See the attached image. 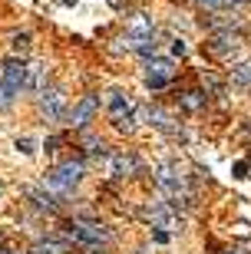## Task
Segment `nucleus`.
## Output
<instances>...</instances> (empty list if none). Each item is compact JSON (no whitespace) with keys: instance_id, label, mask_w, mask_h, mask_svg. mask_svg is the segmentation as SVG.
<instances>
[{"instance_id":"f257e3e1","label":"nucleus","mask_w":251,"mask_h":254,"mask_svg":"<svg viewBox=\"0 0 251 254\" xmlns=\"http://www.w3.org/2000/svg\"><path fill=\"white\" fill-rule=\"evenodd\" d=\"M23 83H27V66H23V60L10 57L3 63V69H0V106L13 103L20 96V89H23Z\"/></svg>"},{"instance_id":"f03ea898","label":"nucleus","mask_w":251,"mask_h":254,"mask_svg":"<svg viewBox=\"0 0 251 254\" xmlns=\"http://www.w3.org/2000/svg\"><path fill=\"white\" fill-rule=\"evenodd\" d=\"M156 182H159V189L166 191L175 205H192V189L185 185V179L175 172V165H168V162H162L159 165V175H156Z\"/></svg>"},{"instance_id":"7ed1b4c3","label":"nucleus","mask_w":251,"mask_h":254,"mask_svg":"<svg viewBox=\"0 0 251 254\" xmlns=\"http://www.w3.org/2000/svg\"><path fill=\"white\" fill-rule=\"evenodd\" d=\"M66 235L73 241H83V245H99V241H109V231L99 225V221H86V218H76L66 225Z\"/></svg>"},{"instance_id":"20e7f679","label":"nucleus","mask_w":251,"mask_h":254,"mask_svg":"<svg viewBox=\"0 0 251 254\" xmlns=\"http://www.w3.org/2000/svg\"><path fill=\"white\" fill-rule=\"evenodd\" d=\"M80 179H83V162H63L60 169H53L47 179H43V185H50V189H56V191H70Z\"/></svg>"},{"instance_id":"39448f33","label":"nucleus","mask_w":251,"mask_h":254,"mask_svg":"<svg viewBox=\"0 0 251 254\" xmlns=\"http://www.w3.org/2000/svg\"><path fill=\"white\" fill-rule=\"evenodd\" d=\"M238 47H242V33L238 30H215L208 37V43H205V50L212 57H232Z\"/></svg>"},{"instance_id":"423d86ee","label":"nucleus","mask_w":251,"mask_h":254,"mask_svg":"<svg viewBox=\"0 0 251 254\" xmlns=\"http://www.w3.org/2000/svg\"><path fill=\"white\" fill-rule=\"evenodd\" d=\"M142 218H146V221H149L152 228H162V231H166V228H175V211H172V208L166 205V201H156V205H146L139 211Z\"/></svg>"},{"instance_id":"0eeeda50","label":"nucleus","mask_w":251,"mask_h":254,"mask_svg":"<svg viewBox=\"0 0 251 254\" xmlns=\"http://www.w3.org/2000/svg\"><path fill=\"white\" fill-rule=\"evenodd\" d=\"M96 109H99V96H83V99L73 106V113H70V123H73L76 129H83L86 123H93Z\"/></svg>"},{"instance_id":"6e6552de","label":"nucleus","mask_w":251,"mask_h":254,"mask_svg":"<svg viewBox=\"0 0 251 254\" xmlns=\"http://www.w3.org/2000/svg\"><path fill=\"white\" fill-rule=\"evenodd\" d=\"M40 109H43V116H47V119H60V116H63V109H66L63 89H43V93H40Z\"/></svg>"},{"instance_id":"1a4fd4ad","label":"nucleus","mask_w":251,"mask_h":254,"mask_svg":"<svg viewBox=\"0 0 251 254\" xmlns=\"http://www.w3.org/2000/svg\"><path fill=\"white\" fill-rule=\"evenodd\" d=\"M106 109H109L112 123L122 119V116H132V103H129V96L122 93V89H109V93H106Z\"/></svg>"},{"instance_id":"9d476101","label":"nucleus","mask_w":251,"mask_h":254,"mask_svg":"<svg viewBox=\"0 0 251 254\" xmlns=\"http://www.w3.org/2000/svg\"><path fill=\"white\" fill-rule=\"evenodd\" d=\"M152 17L149 13H132L129 23H126V33H129L132 40H152Z\"/></svg>"},{"instance_id":"9b49d317","label":"nucleus","mask_w":251,"mask_h":254,"mask_svg":"<svg viewBox=\"0 0 251 254\" xmlns=\"http://www.w3.org/2000/svg\"><path fill=\"white\" fill-rule=\"evenodd\" d=\"M109 162H112V175H119V179H126V175H132V172L139 169V165H136V159H132V155H109Z\"/></svg>"},{"instance_id":"f8f14e48","label":"nucleus","mask_w":251,"mask_h":254,"mask_svg":"<svg viewBox=\"0 0 251 254\" xmlns=\"http://www.w3.org/2000/svg\"><path fill=\"white\" fill-rule=\"evenodd\" d=\"M146 69H149L146 76H162V79H172V73H175V66H172V60H159V57H152Z\"/></svg>"},{"instance_id":"ddd939ff","label":"nucleus","mask_w":251,"mask_h":254,"mask_svg":"<svg viewBox=\"0 0 251 254\" xmlns=\"http://www.w3.org/2000/svg\"><path fill=\"white\" fill-rule=\"evenodd\" d=\"M30 254H70V248H66L63 241L50 238V241H37V245L30 248Z\"/></svg>"},{"instance_id":"4468645a","label":"nucleus","mask_w":251,"mask_h":254,"mask_svg":"<svg viewBox=\"0 0 251 254\" xmlns=\"http://www.w3.org/2000/svg\"><path fill=\"white\" fill-rule=\"evenodd\" d=\"M232 83L251 86V60H245V63H235V66H232Z\"/></svg>"},{"instance_id":"2eb2a0df","label":"nucleus","mask_w":251,"mask_h":254,"mask_svg":"<svg viewBox=\"0 0 251 254\" xmlns=\"http://www.w3.org/2000/svg\"><path fill=\"white\" fill-rule=\"evenodd\" d=\"M43 73H47V69H43L40 63L27 66V83H23V86H30V89H37V93H43Z\"/></svg>"},{"instance_id":"dca6fc26","label":"nucleus","mask_w":251,"mask_h":254,"mask_svg":"<svg viewBox=\"0 0 251 254\" xmlns=\"http://www.w3.org/2000/svg\"><path fill=\"white\" fill-rule=\"evenodd\" d=\"M182 106H185L188 113H198V109L205 106V96L202 93H185V96H182Z\"/></svg>"},{"instance_id":"f3484780","label":"nucleus","mask_w":251,"mask_h":254,"mask_svg":"<svg viewBox=\"0 0 251 254\" xmlns=\"http://www.w3.org/2000/svg\"><path fill=\"white\" fill-rule=\"evenodd\" d=\"M116 132H126V135H129V132H136V116H122V119H116Z\"/></svg>"},{"instance_id":"a211bd4d","label":"nucleus","mask_w":251,"mask_h":254,"mask_svg":"<svg viewBox=\"0 0 251 254\" xmlns=\"http://www.w3.org/2000/svg\"><path fill=\"white\" fill-rule=\"evenodd\" d=\"M86 152H89V155H106V145H102L96 135H86Z\"/></svg>"},{"instance_id":"6ab92c4d","label":"nucleus","mask_w":251,"mask_h":254,"mask_svg":"<svg viewBox=\"0 0 251 254\" xmlns=\"http://www.w3.org/2000/svg\"><path fill=\"white\" fill-rule=\"evenodd\" d=\"M10 43H13V50H17V53H27V47H30V37H27V33H17V37L10 40Z\"/></svg>"},{"instance_id":"aec40b11","label":"nucleus","mask_w":251,"mask_h":254,"mask_svg":"<svg viewBox=\"0 0 251 254\" xmlns=\"http://www.w3.org/2000/svg\"><path fill=\"white\" fill-rule=\"evenodd\" d=\"M33 145H37V142L30 139V135H23V139H17V149L23 152V155H33V152H37V149H33Z\"/></svg>"},{"instance_id":"412c9836","label":"nucleus","mask_w":251,"mask_h":254,"mask_svg":"<svg viewBox=\"0 0 251 254\" xmlns=\"http://www.w3.org/2000/svg\"><path fill=\"white\" fill-rule=\"evenodd\" d=\"M188 47H185V40H172V57H185Z\"/></svg>"},{"instance_id":"4be33fe9","label":"nucleus","mask_w":251,"mask_h":254,"mask_svg":"<svg viewBox=\"0 0 251 254\" xmlns=\"http://www.w3.org/2000/svg\"><path fill=\"white\" fill-rule=\"evenodd\" d=\"M166 83L168 79H162V76H146V86H149V89H162Z\"/></svg>"},{"instance_id":"5701e85b","label":"nucleus","mask_w":251,"mask_h":254,"mask_svg":"<svg viewBox=\"0 0 251 254\" xmlns=\"http://www.w3.org/2000/svg\"><path fill=\"white\" fill-rule=\"evenodd\" d=\"M235 179H248V162H235Z\"/></svg>"},{"instance_id":"b1692460","label":"nucleus","mask_w":251,"mask_h":254,"mask_svg":"<svg viewBox=\"0 0 251 254\" xmlns=\"http://www.w3.org/2000/svg\"><path fill=\"white\" fill-rule=\"evenodd\" d=\"M152 238H156L159 245H166V241H168V231H162V228H156V231H152Z\"/></svg>"},{"instance_id":"393cba45","label":"nucleus","mask_w":251,"mask_h":254,"mask_svg":"<svg viewBox=\"0 0 251 254\" xmlns=\"http://www.w3.org/2000/svg\"><path fill=\"white\" fill-rule=\"evenodd\" d=\"M198 3H202V7H218L222 0H198Z\"/></svg>"},{"instance_id":"a878e982","label":"nucleus","mask_w":251,"mask_h":254,"mask_svg":"<svg viewBox=\"0 0 251 254\" xmlns=\"http://www.w3.org/2000/svg\"><path fill=\"white\" fill-rule=\"evenodd\" d=\"M222 3H251V0H222Z\"/></svg>"},{"instance_id":"bb28decb","label":"nucleus","mask_w":251,"mask_h":254,"mask_svg":"<svg viewBox=\"0 0 251 254\" xmlns=\"http://www.w3.org/2000/svg\"><path fill=\"white\" fill-rule=\"evenodd\" d=\"M109 7H116V10H119V7H122V0H109Z\"/></svg>"},{"instance_id":"cd10ccee","label":"nucleus","mask_w":251,"mask_h":254,"mask_svg":"<svg viewBox=\"0 0 251 254\" xmlns=\"http://www.w3.org/2000/svg\"><path fill=\"white\" fill-rule=\"evenodd\" d=\"M0 254H13V251H0Z\"/></svg>"}]
</instances>
